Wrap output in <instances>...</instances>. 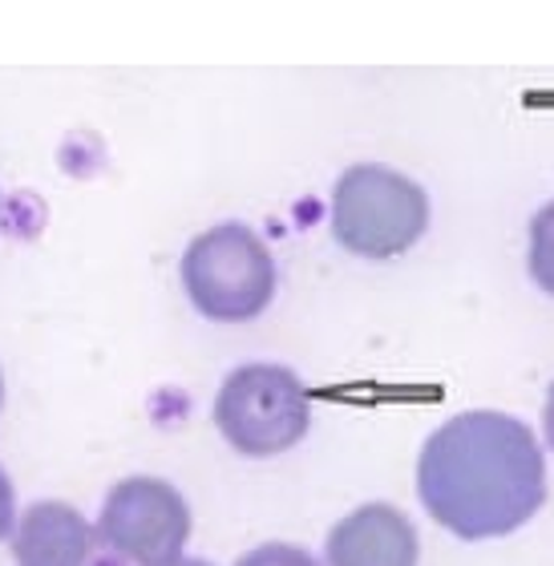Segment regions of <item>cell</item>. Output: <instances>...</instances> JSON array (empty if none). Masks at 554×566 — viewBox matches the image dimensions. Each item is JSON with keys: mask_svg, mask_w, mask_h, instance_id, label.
Listing matches in <instances>:
<instances>
[{"mask_svg": "<svg viewBox=\"0 0 554 566\" xmlns=\"http://www.w3.org/2000/svg\"><path fill=\"white\" fill-rule=\"evenodd\" d=\"M417 494L466 543L514 534L546 502L543 446L531 424L494 409L449 417L421 449Z\"/></svg>", "mask_w": 554, "mask_h": 566, "instance_id": "cell-1", "label": "cell"}, {"mask_svg": "<svg viewBox=\"0 0 554 566\" xmlns=\"http://www.w3.org/2000/svg\"><path fill=\"white\" fill-rule=\"evenodd\" d=\"M429 227V199L389 166H348L332 190V239L365 260H397Z\"/></svg>", "mask_w": 554, "mask_h": 566, "instance_id": "cell-2", "label": "cell"}, {"mask_svg": "<svg viewBox=\"0 0 554 566\" xmlns=\"http://www.w3.org/2000/svg\"><path fill=\"white\" fill-rule=\"evenodd\" d=\"M182 287L207 319H255L275 295V260L251 227L219 223L182 251Z\"/></svg>", "mask_w": 554, "mask_h": 566, "instance_id": "cell-3", "label": "cell"}, {"mask_svg": "<svg viewBox=\"0 0 554 566\" xmlns=\"http://www.w3.org/2000/svg\"><path fill=\"white\" fill-rule=\"evenodd\" d=\"M312 397L300 373L283 365H239L219 385L215 424L248 458H275L307 433Z\"/></svg>", "mask_w": 554, "mask_h": 566, "instance_id": "cell-4", "label": "cell"}, {"mask_svg": "<svg viewBox=\"0 0 554 566\" xmlns=\"http://www.w3.org/2000/svg\"><path fill=\"white\" fill-rule=\"evenodd\" d=\"M94 534L134 566H175L190 538L187 497L163 478H122L109 490Z\"/></svg>", "mask_w": 554, "mask_h": 566, "instance_id": "cell-5", "label": "cell"}, {"mask_svg": "<svg viewBox=\"0 0 554 566\" xmlns=\"http://www.w3.org/2000/svg\"><path fill=\"white\" fill-rule=\"evenodd\" d=\"M421 543L397 506L368 502L328 534V566H417Z\"/></svg>", "mask_w": 554, "mask_h": 566, "instance_id": "cell-6", "label": "cell"}, {"mask_svg": "<svg viewBox=\"0 0 554 566\" xmlns=\"http://www.w3.org/2000/svg\"><path fill=\"white\" fill-rule=\"evenodd\" d=\"M94 526L70 502H33L12 526L17 566H85L94 551Z\"/></svg>", "mask_w": 554, "mask_h": 566, "instance_id": "cell-7", "label": "cell"}, {"mask_svg": "<svg viewBox=\"0 0 554 566\" xmlns=\"http://www.w3.org/2000/svg\"><path fill=\"white\" fill-rule=\"evenodd\" d=\"M531 275L546 295H554V202H546L531 223Z\"/></svg>", "mask_w": 554, "mask_h": 566, "instance_id": "cell-8", "label": "cell"}, {"mask_svg": "<svg viewBox=\"0 0 554 566\" xmlns=\"http://www.w3.org/2000/svg\"><path fill=\"white\" fill-rule=\"evenodd\" d=\"M236 566H320L316 558L307 555L304 546H292V543H263L255 551L239 558Z\"/></svg>", "mask_w": 554, "mask_h": 566, "instance_id": "cell-9", "label": "cell"}, {"mask_svg": "<svg viewBox=\"0 0 554 566\" xmlns=\"http://www.w3.org/2000/svg\"><path fill=\"white\" fill-rule=\"evenodd\" d=\"M12 514H17V494H12V482L4 465H0V538L12 534Z\"/></svg>", "mask_w": 554, "mask_h": 566, "instance_id": "cell-10", "label": "cell"}, {"mask_svg": "<svg viewBox=\"0 0 554 566\" xmlns=\"http://www.w3.org/2000/svg\"><path fill=\"white\" fill-rule=\"evenodd\" d=\"M543 424H546V437H551V449H554V385L546 392V409H543Z\"/></svg>", "mask_w": 554, "mask_h": 566, "instance_id": "cell-11", "label": "cell"}, {"mask_svg": "<svg viewBox=\"0 0 554 566\" xmlns=\"http://www.w3.org/2000/svg\"><path fill=\"white\" fill-rule=\"evenodd\" d=\"M175 566H211V563H187V558H182V563H175Z\"/></svg>", "mask_w": 554, "mask_h": 566, "instance_id": "cell-12", "label": "cell"}, {"mask_svg": "<svg viewBox=\"0 0 554 566\" xmlns=\"http://www.w3.org/2000/svg\"><path fill=\"white\" fill-rule=\"evenodd\" d=\"M0 401H4V380H0Z\"/></svg>", "mask_w": 554, "mask_h": 566, "instance_id": "cell-13", "label": "cell"}]
</instances>
